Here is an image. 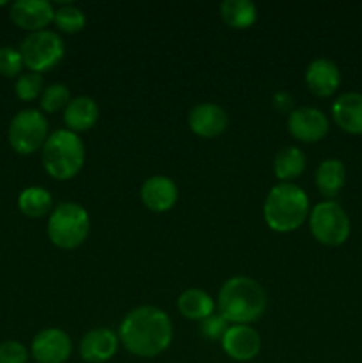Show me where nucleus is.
<instances>
[{"label": "nucleus", "instance_id": "f03ea898", "mask_svg": "<svg viewBox=\"0 0 362 363\" xmlns=\"http://www.w3.org/2000/svg\"><path fill=\"white\" fill-rule=\"evenodd\" d=\"M216 308L229 325H248L265 314L266 293L254 279L233 277L220 287Z\"/></svg>", "mask_w": 362, "mask_h": 363}, {"label": "nucleus", "instance_id": "9d476101", "mask_svg": "<svg viewBox=\"0 0 362 363\" xmlns=\"http://www.w3.org/2000/svg\"><path fill=\"white\" fill-rule=\"evenodd\" d=\"M73 344L71 337L60 328H45L32 339L31 354L35 363H66Z\"/></svg>", "mask_w": 362, "mask_h": 363}, {"label": "nucleus", "instance_id": "a211bd4d", "mask_svg": "<svg viewBox=\"0 0 362 363\" xmlns=\"http://www.w3.org/2000/svg\"><path fill=\"white\" fill-rule=\"evenodd\" d=\"M99 117V106L91 96H77L71 98L64 108V123L73 133H84L96 124Z\"/></svg>", "mask_w": 362, "mask_h": 363}, {"label": "nucleus", "instance_id": "dca6fc26", "mask_svg": "<svg viewBox=\"0 0 362 363\" xmlns=\"http://www.w3.org/2000/svg\"><path fill=\"white\" fill-rule=\"evenodd\" d=\"M119 347V337L109 328H92L80 342V357L87 363H105Z\"/></svg>", "mask_w": 362, "mask_h": 363}, {"label": "nucleus", "instance_id": "f8f14e48", "mask_svg": "<svg viewBox=\"0 0 362 363\" xmlns=\"http://www.w3.org/2000/svg\"><path fill=\"white\" fill-rule=\"evenodd\" d=\"M222 350L231 360L248 362L261 351V337L252 326L233 325L220 340Z\"/></svg>", "mask_w": 362, "mask_h": 363}, {"label": "nucleus", "instance_id": "20e7f679", "mask_svg": "<svg viewBox=\"0 0 362 363\" xmlns=\"http://www.w3.org/2000/svg\"><path fill=\"white\" fill-rule=\"evenodd\" d=\"M41 163L53 179H73L85 163L84 142L70 130L53 131L41 149Z\"/></svg>", "mask_w": 362, "mask_h": 363}, {"label": "nucleus", "instance_id": "b1692460", "mask_svg": "<svg viewBox=\"0 0 362 363\" xmlns=\"http://www.w3.org/2000/svg\"><path fill=\"white\" fill-rule=\"evenodd\" d=\"M85 13L78 9L73 4H62L55 9V16H53V23L57 25L60 32L66 34H78L84 30L85 27Z\"/></svg>", "mask_w": 362, "mask_h": 363}, {"label": "nucleus", "instance_id": "7ed1b4c3", "mask_svg": "<svg viewBox=\"0 0 362 363\" xmlns=\"http://www.w3.org/2000/svg\"><path fill=\"white\" fill-rule=\"evenodd\" d=\"M309 197L298 184L279 183L268 191L263 216L266 225L280 234L293 233L309 218Z\"/></svg>", "mask_w": 362, "mask_h": 363}, {"label": "nucleus", "instance_id": "412c9836", "mask_svg": "<svg viewBox=\"0 0 362 363\" xmlns=\"http://www.w3.org/2000/svg\"><path fill=\"white\" fill-rule=\"evenodd\" d=\"M177 311L181 315L192 321H204L206 318L213 314L215 303L212 296L202 289H187L177 298Z\"/></svg>", "mask_w": 362, "mask_h": 363}, {"label": "nucleus", "instance_id": "f257e3e1", "mask_svg": "<svg viewBox=\"0 0 362 363\" xmlns=\"http://www.w3.org/2000/svg\"><path fill=\"white\" fill-rule=\"evenodd\" d=\"M172 323L158 307L142 305L128 312L119 325V342L138 358H155L172 342Z\"/></svg>", "mask_w": 362, "mask_h": 363}, {"label": "nucleus", "instance_id": "c85d7f7f", "mask_svg": "<svg viewBox=\"0 0 362 363\" xmlns=\"http://www.w3.org/2000/svg\"><path fill=\"white\" fill-rule=\"evenodd\" d=\"M28 350L18 340H4L0 344V363H27Z\"/></svg>", "mask_w": 362, "mask_h": 363}, {"label": "nucleus", "instance_id": "7c9ffc66", "mask_svg": "<svg viewBox=\"0 0 362 363\" xmlns=\"http://www.w3.org/2000/svg\"><path fill=\"white\" fill-rule=\"evenodd\" d=\"M2 6H6V0H0V7Z\"/></svg>", "mask_w": 362, "mask_h": 363}, {"label": "nucleus", "instance_id": "c756f323", "mask_svg": "<svg viewBox=\"0 0 362 363\" xmlns=\"http://www.w3.org/2000/svg\"><path fill=\"white\" fill-rule=\"evenodd\" d=\"M272 103L273 106H275V110H279V112L287 113V116L293 112V96H291L290 92L286 91L275 92L272 98Z\"/></svg>", "mask_w": 362, "mask_h": 363}, {"label": "nucleus", "instance_id": "1a4fd4ad", "mask_svg": "<svg viewBox=\"0 0 362 363\" xmlns=\"http://www.w3.org/2000/svg\"><path fill=\"white\" fill-rule=\"evenodd\" d=\"M330 121L316 106H298L287 116V131L297 140L314 144L327 137Z\"/></svg>", "mask_w": 362, "mask_h": 363}, {"label": "nucleus", "instance_id": "6ab92c4d", "mask_svg": "<svg viewBox=\"0 0 362 363\" xmlns=\"http://www.w3.org/2000/svg\"><path fill=\"white\" fill-rule=\"evenodd\" d=\"M314 183L319 194L327 201H332L341 194L346 183V167L337 158L323 160L314 172Z\"/></svg>", "mask_w": 362, "mask_h": 363}, {"label": "nucleus", "instance_id": "cd10ccee", "mask_svg": "<svg viewBox=\"0 0 362 363\" xmlns=\"http://www.w3.org/2000/svg\"><path fill=\"white\" fill-rule=\"evenodd\" d=\"M229 330V323L222 318L220 314H212L209 318H206L204 321H201V333L206 340H222V337L226 335V332Z\"/></svg>", "mask_w": 362, "mask_h": 363}, {"label": "nucleus", "instance_id": "bb28decb", "mask_svg": "<svg viewBox=\"0 0 362 363\" xmlns=\"http://www.w3.org/2000/svg\"><path fill=\"white\" fill-rule=\"evenodd\" d=\"M23 57L13 46H0V74L6 78H18L23 73Z\"/></svg>", "mask_w": 362, "mask_h": 363}, {"label": "nucleus", "instance_id": "f3484780", "mask_svg": "<svg viewBox=\"0 0 362 363\" xmlns=\"http://www.w3.org/2000/svg\"><path fill=\"white\" fill-rule=\"evenodd\" d=\"M332 119L350 135H362V92H344L332 103Z\"/></svg>", "mask_w": 362, "mask_h": 363}, {"label": "nucleus", "instance_id": "39448f33", "mask_svg": "<svg viewBox=\"0 0 362 363\" xmlns=\"http://www.w3.org/2000/svg\"><path fill=\"white\" fill-rule=\"evenodd\" d=\"M91 233V218L84 206L77 202H60L48 216V240L62 250L78 248Z\"/></svg>", "mask_w": 362, "mask_h": 363}, {"label": "nucleus", "instance_id": "5701e85b", "mask_svg": "<svg viewBox=\"0 0 362 363\" xmlns=\"http://www.w3.org/2000/svg\"><path fill=\"white\" fill-rule=\"evenodd\" d=\"M220 18L231 28H247L258 18V7L252 0H224L220 4Z\"/></svg>", "mask_w": 362, "mask_h": 363}, {"label": "nucleus", "instance_id": "2eb2a0df", "mask_svg": "<svg viewBox=\"0 0 362 363\" xmlns=\"http://www.w3.org/2000/svg\"><path fill=\"white\" fill-rule=\"evenodd\" d=\"M180 190L177 184L167 176H153L141 186L142 204L153 213H165L176 206Z\"/></svg>", "mask_w": 362, "mask_h": 363}, {"label": "nucleus", "instance_id": "9b49d317", "mask_svg": "<svg viewBox=\"0 0 362 363\" xmlns=\"http://www.w3.org/2000/svg\"><path fill=\"white\" fill-rule=\"evenodd\" d=\"M9 16L16 27L32 34L46 30V27L53 21L55 9L48 0H16L11 4Z\"/></svg>", "mask_w": 362, "mask_h": 363}, {"label": "nucleus", "instance_id": "4468645a", "mask_svg": "<svg viewBox=\"0 0 362 363\" xmlns=\"http://www.w3.org/2000/svg\"><path fill=\"white\" fill-rule=\"evenodd\" d=\"M305 85L318 98H330L341 85V71L334 60L318 57L305 69Z\"/></svg>", "mask_w": 362, "mask_h": 363}, {"label": "nucleus", "instance_id": "6e6552de", "mask_svg": "<svg viewBox=\"0 0 362 363\" xmlns=\"http://www.w3.org/2000/svg\"><path fill=\"white\" fill-rule=\"evenodd\" d=\"M20 53L28 71L45 73L62 60L66 46L62 38L53 30H39L28 34L20 43Z\"/></svg>", "mask_w": 362, "mask_h": 363}, {"label": "nucleus", "instance_id": "0eeeda50", "mask_svg": "<svg viewBox=\"0 0 362 363\" xmlns=\"http://www.w3.org/2000/svg\"><path fill=\"white\" fill-rule=\"evenodd\" d=\"M50 137L48 119L43 112L35 108L20 110L11 119L7 128V140L14 152L21 156L34 155L43 149L46 138Z\"/></svg>", "mask_w": 362, "mask_h": 363}, {"label": "nucleus", "instance_id": "393cba45", "mask_svg": "<svg viewBox=\"0 0 362 363\" xmlns=\"http://www.w3.org/2000/svg\"><path fill=\"white\" fill-rule=\"evenodd\" d=\"M43 74L34 73V71H27V73H21L16 78V84H14V94L18 96V99L21 101H34L39 96L43 94Z\"/></svg>", "mask_w": 362, "mask_h": 363}, {"label": "nucleus", "instance_id": "4be33fe9", "mask_svg": "<svg viewBox=\"0 0 362 363\" xmlns=\"http://www.w3.org/2000/svg\"><path fill=\"white\" fill-rule=\"evenodd\" d=\"M18 209L28 218H43L53 211V199L46 188L28 186L18 195Z\"/></svg>", "mask_w": 362, "mask_h": 363}, {"label": "nucleus", "instance_id": "423d86ee", "mask_svg": "<svg viewBox=\"0 0 362 363\" xmlns=\"http://www.w3.org/2000/svg\"><path fill=\"white\" fill-rule=\"evenodd\" d=\"M309 227L318 243L325 247H341L351 233L350 216L336 201H322L309 213Z\"/></svg>", "mask_w": 362, "mask_h": 363}, {"label": "nucleus", "instance_id": "ddd939ff", "mask_svg": "<svg viewBox=\"0 0 362 363\" xmlns=\"http://www.w3.org/2000/svg\"><path fill=\"white\" fill-rule=\"evenodd\" d=\"M229 126L226 110L216 103H199L188 112V128L202 138H215Z\"/></svg>", "mask_w": 362, "mask_h": 363}, {"label": "nucleus", "instance_id": "aec40b11", "mask_svg": "<svg viewBox=\"0 0 362 363\" xmlns=\"http://www.w3.org/2000/svg\"><path fill=\"white\" fill-rule=\"evenodd\" d=\"M305 167H307L305 152L295 145L283 147L273 158V172L280 183H291L293 179L300 177Z\"/></svg>", "mask_w": 362, "mask_h": 363}, {"label": "nucleus", "instance_id": "a878e982", "mask_svg": "<svg viewBox=\"0 0 362 363\" xmlns=\"http://www.w3.org/2000/svg\"><path fill=\"white\" fill-rule=\"evenodd\" d=\"M71 101L70 89L64 84H52L43 91L41 94V110L46 113H55L64 110Z\"/></svg>", "mask_w": 362, "mask_h": 363}]
</instances>
